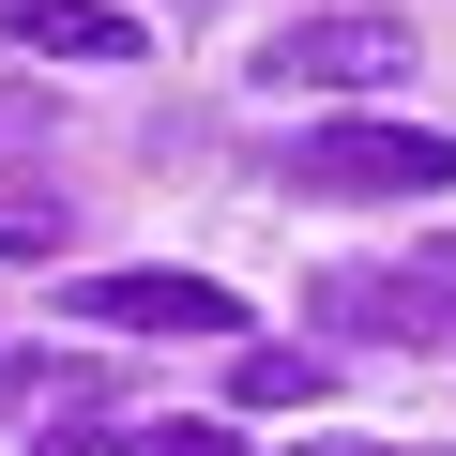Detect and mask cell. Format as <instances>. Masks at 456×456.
I'll return each instance as SVG.
<instances>
[{"label":"cell","instance_id":"obj_1","mask_svg":"<svg viewBox=\"0 0 456 456\" xmlns=\"http://www.w3.org/2000/svg\"><path fill=\"white\" fill-rule=\"evenodd\" d=\"M289 183L305 198H426V183H456V137H426V122H320Z\"/></svg>","mask_w":456,"mask_h":456},{"label":"cell","instance_id":"obj_2","mask_svg":"<svg viewBox=\"0 0 456 456\" xmlns=\"http://www.w3.org/2000/svg\"><path fill=\"white\" fill-rule=\"evenodd\" d=\"M77 320H107V335H244V305L213 274H92Z\"/></svg>","mask_w":456,"mask_h":456},{"label":"cell","instance_id":"obj_3","mask_svg":"<svg viewBox=\"0 0 456 456\" xmlns=\"http://www.w3.org/2000/svg\"><path fill=\"white\" fill-rule=\"evenodd\" d=\"M395 61H411L395 16H305V31H274V77L289 92H380Z\"/></svg>","mask_w":456,"mask_h":456},{"label":"cell","instance_id":"obj_4","mask_svg":"<svg viewBox=\"0 0 456 456\" xmlns=\"http://www.w3.org/2000/svg\"><path fill=\"white\" fill-rule=\"evenodd\" d=\"M441 289H456V244H441V259H411V274H350V289H320V305H350L365 335H456V305H441Z\"/></svg>","mask_w":456,"mask_h":456},{"label":"cell","instance_id":"obj_5","mask_svg":"<svg viewBox=\"0 0 456 456\" xmlns=\"http://www.w3.org/2000/svg\"><path fill=\"white\" fill-rule=\"evenodd\" d=\"M0 31L31 61H137V16H107V0H0Z\"/></svg>","mask_w":456,"mask_h":456},{"label":"cell","instance_id":"obj_6","mask_svg":"<svg viewBox=\"0 0 456 456\" xmlns=\"http://www.w3.org/2000/svg\"><path fill=\"white\" fill-rule=\"evenodd\" d=\"M335 395V350H244V411H305Z\"/></svg>","mask_w":456,"mask_h":456},{"label":"cell","instance_id":"obj_7","mask_svg":"<svg viewBox=\"0 0 456 456\" xmlns=\"http://www.w3.org/2000/svg\"><path fill=\"white\" fill-rule=\"evenodd\" d=\"M0 259H61V183H0Z\"/></svg>","mask_w":456,"mask_h":456},{"label":"cell","instance_id":"obj_8","mask_svg":"<svg viewBox=\"0 0 456 456\" xmlns=\"http://www.w3.org/2000/svg\"><path fill=\"white\" fill-rule=\"evenodd\" d=\"M122 456H244V441H228V426H198V411H183V426H122Z\"/></svg>","mask_w":456,"mask_h":456},{"label":"cell","instance_id":"obj_9","mask_svg":"<svg viewBox=\"0 0 456 456\" xmlns=\"http://www.w3.org/2000/svg\"><path fill=\"white\" fill-rule=\"evenodd\" d=\"M31 395H46V365H31V350H0V411H31Z\"/></svg>","mask_w":456,"mask_h":456},{"label":"cell","instance_id":"obj_10","mask_svg":"<svg viewBox=\"0 0 456 456\" xmlns=\"http://www.w3.org/2000/svg\"><path fill=\"white\" fill-rule=\"evenodd\" d=\"M320 456H380V441H320Z\"/></svg>","mask_w":456,"mask_h":456}]
</instances>
